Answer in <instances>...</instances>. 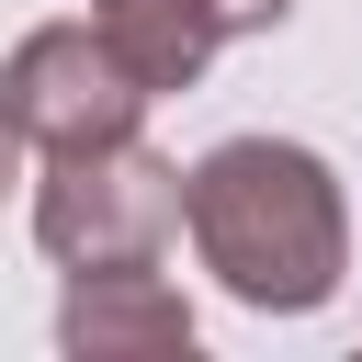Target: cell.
I'll return each instance as SVG.
<instances>
[{
    "mask_svg": "<svg viewBox=\"0 0 362 362\" xmlns=\"http://www.w3.org/2000/svg\"><path fill=\"white\" fill-rule=\"evenodd\" d=\"M181 226L192 260L249 305V317H317L351 272V204L339 170L294 136H226L181 170Z\"/></svg>",
    "mask_w": 362,
    "mask_h": 362,
    "instance_id": "obj_1",
    "label": "cell"
},
{
    "mask_svg": "<svg viewBox=\"0 0 362 362\" xmlns=\"http://www.w3.org/2000/svg\"><path fill=\"white\" fill-rule=\"evenodd\" d=\"M170 226H181V170L136 136L57 147L34 170V249L57 272H136V260L170 249Z\"/></svg>",
    "mask_w": 362,
    "mask_h": 362,
    "instance_id": "obj_2",
    "label": "cell"
},
{
    "mask_svg": "<svg viewBox=\"0 0 362 362\" xmlns=\"http://www.w3.org/2000/svg\"><path fill=\"white\" fill-rule=\"evenodd\" d=\"M158 90L124 68V45L79 11V23H34L11 57H0V113L34 136V158H57V147H113V136H136V113H147Z\"/></svg>",
    "mask_w": 362,
    "mask_h": 362,
    "instance_id": "obj_3",
    "label": "cell"
},
{
    "mask_svg": "<svg viewBox=\"0 0 362 362\" xmlns=\"http://www.w3.org/2000/svg\"><path fill=\"white\" fill-rule=\"evenodd\" d=\"M57 351L68 362H170V351H192V305H181V283H158V260H136V272H68Z\"/></svg>",
    "mask_w": 362,
    "mask_h": 362,
    "instance_id": "obj_4",
    "label": "cell"
},
{
    "mask_svg": "<svg viewBox=\"0 0 362 362\" xmlns=\"http://www.w3.org/2000/svg\"><path fill=\"white\" fill-rule=\"evenodd\" d=\"M90 23L124 45V68L170 102V90H192L204 68H215V45H226V11L215 0H90Z\"/></svg>",
    "mask_w": 362,
    "mask_h": 362,
    "instance_id": "obj_5",
    "label": "cell"
},
{
    "mask_svg": "<svg viewBox=\"0 0 362 362\" xmlns=\"http://www.w3.org/2000/svg\"><path fill=\"white\" fill-rule=\"evenodd\" d=\"M226 11V34H272V23H294V0H215Z\"/></svg>",
    "mask_w": 362,
    "mask_h": 362,
    "instance_id": "obj_6",
    "label": "cell"
},
{
    "mask_svg": "<svg viewBox=\"0 0 362 362\" xmlns=\"http://www.w3.org/2000/svg\"><path fill=\"white\" fill-rule=\"evenodd\" d=\"M23 158H34V136H23V124H11V113H0V204H11V181H34V170H23Z\"/></svg>",
    "mask_w": 362,
    "mask_h": 362,
    "instance_id": "obj_7",
    "label": "cell"
}]
</instances>
